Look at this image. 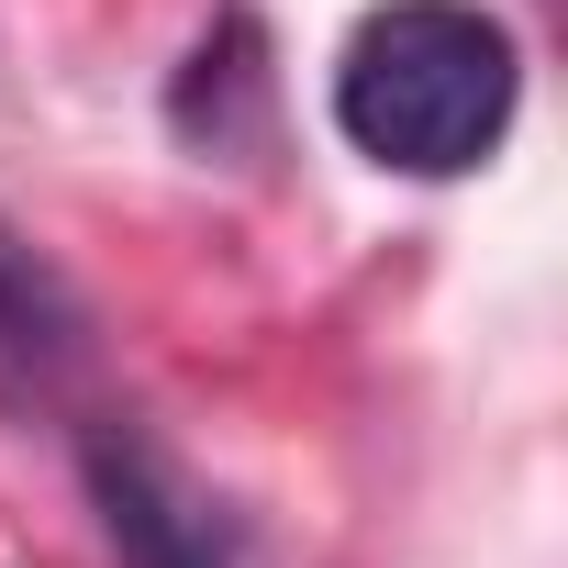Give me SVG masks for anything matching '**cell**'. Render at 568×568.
Segmentation results:
<instances>
[{
  "instance_id": "cell-1",
  "label": "cell",
  "mask_w": 568,
  "mask_h": 568,
  "mask_svg": "<svg viewBox=\"0 0 568 568\" xmlns=\"http://www.w3.org/2000/svg\"><path fill=\"white\" fill-rule=\"evenodd\" d=\"M524 57L479 0H379L335 57V134L402 179H468L501 156Z\"/></svg>"
},
{
  "instance_id": "cell-3",
  "label": "cell",
  "mask_w": 568,
  "mask_h": 568,
  "mask_svg": "<svg viewBox=\"0 0 568 568\" xmlns=\"http://www.w3.org/2000/svg\"><path fill=\"white\" fill-rule=\"evenodd\" d=\"M90 390V302L0 223V424H45Z\"/></svg>"
},
{
  "instance_id": "cell-2",
  "label": "cell",
  "mask_w": 568,
  "mask_h": 568,
  "mask_svg": "<svg viewBox=\"0 0 568 568\" xmlns=\"http://www.w3.org/2000/svg\"><path fill=\"white\" fill-rule=\"evenodd\" d=\"M90 501L123 568H234V524L201 501V479L145 424H90Z\"/></svg>"
}]
</instances>
